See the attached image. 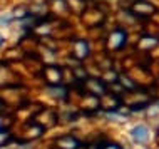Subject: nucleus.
Instances as JSON below:
<instances>
[{
    "label": "nucleus",
    "instance_id": "obj_5",
    "mask_svg": "<svg viewBox=\"0 0 159 149\" xmlns=\"http://www.w3.org/2000/svg\"><path fill=\"white\" fill-rule=\"evenodd\" d=\"M47 74H50V75H47V80H49V82H59V80H61V70L59 69L49 67V69H47Z\"/></svg>",
    "mask_w": 159,
    "mask_h": 149
},
{
    "label": "nucleus",
    "instance_id": "obj_3",
    "mask_svg": "<svg viewBox=\"0 0 159 149\" xmlns=\"http://www.w3.org/2000/svg\"><path fill=\"white\" fill-rule=\"evenodd\" d=\"M134 10H136V14H139V15H151L154 12V7L148 2H139L134 5Z\"/></svg>",
    "mask_w": 159,
    "mask_h": 149
},
{
    "label": "nucleus",
    "instance_id": "obj_1",
    "mask_svg": "<svg viewBox=\"0 0 159 149\" xmlns=\"http://www.w3.org/2000/svg\"><path fill=\"white\" fill-rule=\"evenodd\" d=\"M124 42H126V34H124L122 30H117V32L111 34V37H109V47L111 49H119Z\"/></svg>",
    "mask_w": 159,
    "mask_h": 149
},
{
    "label": "nucleus",
    "instance_id": "obj_2",
    "mask_svg": "<svg viewBox=\"0 0 159 149\" xmlns=\"http://www.w3.org/2000/svg\"><path fill=\"white\" fill-rule=\"evenodd\" d=\"M132 138L141 144L146 142L148 141V129H146L144 126H136L134 129H132Z\"/></svg>",
    "mask_w": 159,
    "mask_h": 149
},
{
    "label": "nucleus",
    "instance_id": "obj_7",
    "mask_svg": "<svg viewBox=\"0 0 159 149\" xmlns=\"http://www.w3.org/2000/svg\"><path fill=\"white\" fill-rule=\"evenodd\" d=\"M102 149H121V147H119L117 144H106V146L102 147Z\"/></svg>",
    "mask_w": 159,
    "mask_h": 149
},
{
    "label": "nucleus",
    "instance_id": "obj_4",
    "mask_svg": "<svg viewBox=\"0 0 159 149\" xmlns=\"http://www.w3.org/2000/svg\"><path fill=\"white\" fill-rule=\"evenodd\" d=\"M57 146L61 149H75L77 147V141L72 138H62L57 141Z\"/></svg>",
    "mask_w": 159,
    "mask_h": 149
},
{
    "label": "nucleus",
    "instance_id": "obj_6",
    "mask_svg": "<svg viewBox=\"0 0 159 149\" xmlns=\"http://www.w3.org/2000/svg\"><path fill=\"white\" fill-rule=\"evenodd\" d=\"M77 55H79L80 59L82 57H85V55L89 54V49H87V44H85V42H77Z\"/></svg>",
    "mask_w": 159,
    "mask_h": 149
}]
</instances>
